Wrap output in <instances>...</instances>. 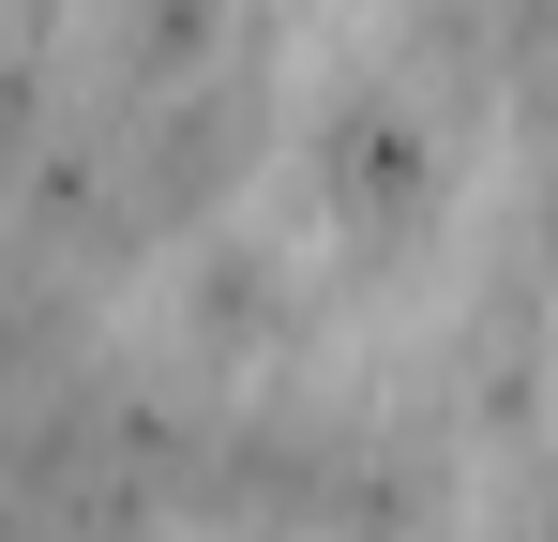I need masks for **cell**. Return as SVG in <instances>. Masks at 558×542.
Instances as JSON below:
<instances>
[{
	"label": "cell",
	"instance_id": "1",
	"mask_svg": "<svg viewBox=\"0 0 558 542\" xmlns=\"http://www.w3.org/2000/svg\"><path fill=\"white\" fill-rule=\"evenodd\" d=\"M317 211H332L363 257H408V242L453 211L438 121H423L392 76H363V90H332V106H317Z\"/></svg>",
	"mask_w": 558,
	"mask_h": 542
},
{
	"label": "cell",
	"instance_id": "2",
	"mask_svg": "<svg viewBox=\"0 0 558 542\" xmlns=\"http://www.w3.org/2000/svg\"><path fill=\"white\" fill-rule=\"evenodd\" d=\"M182 332H196L211 377H242V361H272L287 332H302V301H287L272 257H211V271H196V301H182Z\"/></svg>",
	"mask_w": 558,
	"mask_h": 542
}]
</instances>
